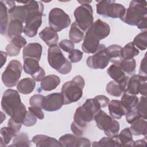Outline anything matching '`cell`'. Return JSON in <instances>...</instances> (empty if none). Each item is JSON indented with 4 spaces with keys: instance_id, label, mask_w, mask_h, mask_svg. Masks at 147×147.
I'll return each instance as SVG.
<instances>
[{
    "instance_id": "1",
    "label": "cell",
    "mask_w": 147,
    "mask_h": 147,
    "mask_svg": "<svg viewBox=\"0 0 147 147\" xmlns=\"http://www.w3.org/2000/svg\"><path fill=\"white\" fill-rule=\"evenodd\" d=\"M110 27L106 22L98 19L87 29L83 38L82 49L87 53H94L100 45V40L107 37Z\"/></svg>"
},
{
    "instance_id": "2",
    "label": "cell",
    "mask_w": 147,
    "mask_h": 147,
    "mask_svg": "<svg viewBox=\"0 0 147 147\" xmlns=\"http://www.w3.org/2000/svg\"><path fill=\"white\" fill-rule=\"evenodd\" d=\"M1 107L14 121L22 124L27 110L21 102L18 91L10 88L5 91L2 98Z\"/></svg>"
},
{
    "instance_id": "3",
    "label": "cell",
    "mask_w": 147,
    "mask_h": 147,
    "mask_svg": "<svg viewBox=\"0 0 147 147\" xmlns=\"http://www.w3.org/2000/svg\"><path fill=\"white\" fill-rule=\"evenodd\" d=\"M100 109L99 103L94 98L88 99L82 106L76 109L74 122L79 127L86 129L87 124L94 119L95 115Z\"/></svg>"
},
{
    "instance_id": "4",
    "label": "cell",
    "mask_w": 147,
    "mask_h": 147,
    "mask_svg": "<svg viewBox=\"0 0 147 147\" xmlns=\"http://www.w3.org/2000/svg\"><path fill=\"white\" fill-rule=\"evenodd\" d=\"M84 85V79L80 75H76L71 80L65 82L62 86L61 92L64 104L68 105L78 101L83 95Z\"/></svg>"
},
{
    "instance_id": "5",
    "label": "cell",
    "mask_w": 147,
    "mask_h": 147,
    "mask_svg": "<svg viewBox=\"0 0 147 147\" xmlns=\"http://www.w3.org/2000/svg\"><path fill=\"white\" fill-rule=\"evenodd\" d=\"M146 5V1H131L120 19L126 24L137 26L144 18L147 17Z\"/></svg>"
},
{
    "instance_id": "6",
    "label": "cell",
    "mask_w": 147,
    "mask_h": 147,
    "mask_svg": "<svg viewBox=\"0 0 147 147\" xmlns=\"http://www.w3.org/2000/svg\"><path fill=\"white\" fill-rule=\"evenodd\" d=\"M48 61L52 68L61 74L66 75L72 69L71 61L65 57L61 50L57 45L49 47Z\"/></svg>"
},
{
    "instance_id": "7",
    "label": "cell",
    "mask_w": 147,
    "mask_h": 147,
    "mask_svg": "<svg viewBox=\"0 0 147 147\" xmlns=\"http://www.w3.org/2000/svg\"><path fill=\"white\" fill-rule=\"evenodd\" d=\"M99 129L103 130L107 137H114L118 134L120 125L119 122L114 119L101 109L95 115L94 119Z\"/></svg>"
},
{
    "instance_id": "8",
    "label": "cell",
    "mask_w": 147,
    "mask_h": 147,
    "mask_svg": "<svg viewBox=\"0 0 147 147\" xmlns=\"http://www.w3.org/2000/svg\"><path fill=\"white\" fill-rule=\"evenodd\" d=\"M96 8L99 15L112 18H122L126 11V8L122 4L110 0L97 1Z\"/></svg>"
},
{
    "instance_id": "9",
    "label": "cell",
    "mask_w": 147,
    "mask_h": 147,
    "mask_svg": "<svg viewBox=\"0 0 147 147\" xmlns=\"http://www.w3.org/2000/svg\"><path fill=\"white\" fill-rule=\"evenodd\" d=\"M22 65L17 60H11L2 74V80L5 86L12 87L17 85L21 77Z\"/></svg>"
},
{
    "instance_id": "10",
    "label": "cell",
    "mask_w": 147,
    "mask_h": 147,
    "mask_svg": "<svg viewBox=\"0 0 147 147\" xmlns=\"http://www.w3.org/2000/svg\"><path fill=\"white\" fill-rule=\"evenodd\" d=\"M75 22L83 31H86L93 24V10L90 4H84L77 7L74 11Z\"/></svg>"
},
{
    "instance_id": "11",
    "label": "cell",
    "mask_w": 147,
    "mask_h": 147,
    "mask_svg": "<svg viewBox=\"0 0 147 147\" xmlns=\"http://www.w3.org/2000/svg\"><path fill=\"white\" fill-rule=\"evenodd\" d=\"M48 22L49 27L56 32H60L68 27L71 21L69 16L63 10L54 7L49 13Z\"/></svg>"
},
{
    "instance_id": "12",
    "label": "cell",
    "mask_w": 147,
    "mask_h": 147,
    "mask_svg": "<svg viewBox=\"0 0 147 147\" xmlns=\"http://www.w3.org/2000/svg\"><path fill=\"white\" fill-rule=\"evenodd\" d=\"M110 62L107 49L104 44H100L97 51L92 56H89L86 60L87 66L92 69L105 68Z\"/></svg>"
},
{
    "instance_id": "13",
    "label": "cell",
    "mask_w": 147,
    "mask_h": 147,
    "mask_svg": "<svg viewBox=\"0 0 147 147\" xmlns=\"http://www.w3.org/2000/svg\"><path fill=\"white\" fill-rule=\"evenodd\" d=\"M147 76L134 74L129 78L125 92L137 95L140 94L146 96Z\"/></svg>"
},
{
    "instance_id": "14",
    "label": "cell",
    "mask_w": 147,
    "mask_h": 147,
    "mask_svg": "<svg viewBox=\"0 0 147 147\" xmlns=\"http://www.w3.org/2000/svg\"><path fill=\"white\" fill-rule=\"evenodd\" d=\"M43 12H34L29 14L24 26V33L29 37H34L42 24Z\"/></svg>"
},
{
    "instance_id": "15",
    "label": "cell",
    "mask_w": 147,
    "mask_h": 147,
    "mask_svg": "<svg viewBox=\"0 0 147 147\" xmlns=\"http://www.w3.org/2000/svg\"><path fill=\"white\" fill-rule=\"evenodd\" d=\"M62 146L65 147H90V141L86 138L75 134H65L61 136L59 140Z\"/></svg>"
},
{
    "instance_id": "16",
    "label": "cell",
    "mask_w": 147,
    "mask_h": 147,
    "mask_svg": "<svg viewBox=\"0 0 147 147\" xmlns=\"http://www.w3.org/2000/svg\"><path fill=\"white\" fill-rule=\"evenodd\" d=\"M64 104L61 93H52L45 96L42 109L47 111H55L60 109Z\"/></svg>"
},
{
    "instance_id": "17",
    "label": "cell",
    "mask_w": 147,
    "mask_h": 147,
    "mask_svg": "<svg viewBox=\"0 0 147 147\" xmlns=\"http://www.w3.org/2000/svg\"><path fill=\"white\" fill-rule=\"evenodd\" d=\"M26 39L21 35L13 37L5 48L7 55L11 57L17 56L20 53L21 49L26 45Z\"/></svg>"
},
{
    "instance_id": "18",
    "label": "cell",
    "mask_w": 147,
    "mask_h": 147,
    "mask_svg": "<svg viewBox=\"0 0 147 147\" xmlns=\"http://www.w3.org/2000/svg\"><path fill=\"white\" fill-rule=\"evenodd\" d=\"M42 52L41 45L38 42H32L26 45L22 51L23 59L28 57L40 60Z\"/></svg>"
},
{
    "instance_id": "19",
    "label": "cell",
    "mask_w": 147,
    "mask_h": 147,
    "mask_svg": "<svg viewBox=\"0 0 147 147\" xmlns=\"http://www.w3.org/2000/svg\"><path fill=\"white\" fill-rule=\"evenodd\" d=\"M40 38L48 46H53L57 44L59 35L55 30L51 27H45L39 33Z\"/></svg>"
},
{
    "instance_id": "20",
    "label": "cell",
    "mask_w": 147,
    "mask_h": 147,
    "mask_svg": "<svg viewBox=\"0 0 147 147\" xmlns=\"http://www.w3.org/2000/svg\"><path fill=\"white\" fill-rule=\"evenodd\" d=\"M32 142L38 147L46 146H62L61 144L53 137H51L43 134H38L34 136L32 138Z\"/></svg>"
},
{
    "instance_id": "21",
    "label": "cell",
    "mask_w": 147,
    "mask_h": 147,
    "mask_svg": "<svg viewBox=\"0 0 147 147\" xmlns=\"http://www.w3.org/2000/svg\"><path fill=\"white\" fill-rule=\"evenodd\" d=\"M109 76L113 79V80L119 83H127L129 77L126 76L125 73L122 70L119 64H113L111 65L107 69Z\"/></svg>"
},
{
    "instance_id": "22",
    "label": "cell",
    "mask_w": 147,
    "mask_h": 147,
    "mask_svg": "<svg viewBox=\"0 0 147 147\" xmlns=\"http://www.w3.org/2000/svg\"><path fill=\"white\" fill-rule=\"evenodd\" d=\"M109 111L110 116L115 119H120L125 115L127 111L119 100L113 99L108 105Z\"/></svg>"
},
{
    "instance_id": "23",
    "label": "cell",
    "mask_w": 147,
    "mask_h": 147,
    "mask_svg": "<svg viewBox=\"0 0 147 147\" xmlns=\"http://www.w3.org/2000/svg\"><path fill=\"white\" fill-rule=\"evenodd\" d=\"M127 83H119L114 80L110 81L106 85V92L111 96L119 97L122 95L123 92H125Z\"/></svg>"
},
{
    "instance_id": "24",
    "label": "cell",
    "mask_w": 147,
    "mask_h": 147,
    "mask_svg": "<svg viewBox=\"0 0 147 147\" xmlns=\"http://www.w3.org/2000/svg\"><path fill=\"white\" fill-rule=\"evenodd\" d=\"M60 78L56 75H49L44 77L41 81V88L45 91H50L55 89L60 83Z\"/></svg>"
},
{
    "instance_id": "25",
    "label": "cell",
    "mask_w": 147,
    "mask_h": 147,
    "mask_svg": "<svg viewBox=\"0 0 147 147\" xmlns=\"http://www.w3.org/2000/svg\"><path fill=\"white\" fill-rule=\"evenodd\" d=\"M24 29L22 22L16 19L11 20L8 25L7 35L9 38H13L17 36L21 35L24 32Z\"/></svg>"
},
{
    "instance_id": "26",
    "label": "cell",
    "mask_w": 147,
    "mask_h": 147,
    "mask_svg": "<svg viewBox=\"0 0 147 147\" xmlns=\"http://www.w3.org/2000/svg\"><path fill=\"white\" fill-rule=\"evenodd\" d=\"M36 86L35 81L30 78H25L18 82L17 86V91L22 94H30Z\"/></svg>"
},
{
    "instance_id": "27",
    "label": "cell",
    "mask_w": 147,
    "mask_h": 147,
    "mask_svg": "<svg viewBox=\"0 0 147 147\" xmlns=\"http://www.w3.org/2000/svg\"><path fill=\"white\" fill-rule=\"evenodd\" d=\"M119 146H132L134 140L133 134L129 127H126L121 131L119 134L116 135Z\"/></svg>"
},
{
    "instance_id": "28",
    "label": "cell",
    "mask_w": 147,
    "mask_h": 147,
    "mask_svg": "<svg viewBox=\"0 0 147 147\" xmlns=\"http://www.w3.org/2000/svg\"><path fill=\"white\" fill-rule=\"evenodd\" d=\"M120 101L127 113L131 110L136 109L139 99L136 95L124 92Z\"/></svg>"
},
{
    "instance_id": "29",
    "label": "cell",
    "mask_w": 147,
    "mask_h": 147,
    "mask_svg": "<svg viewBox=\"0 0 147 147\" xmlns=\"http://www.w3.org/2000/svg\"><path fill=\"white\" fill-rule=\"evenodd\" d=\"M146 125V120L142 118H140L132 122L129 128L133 135H144L146 137L147 129Z\"/></svg>"
},
{
    "instance_id": "30",
    "label": "cell",
    "mask_w": 147,
    "mask_h": 147,
    "mask_svg": "<svg viewBox=\"0 0 147 147\" xmlns=\"http://www.w3.org/2000/svg\"><path fill=\"white\" fill-rule=\"evenodd\" d=\"M0 13H1V34L4 35L7 33V29L9 25V9H7L3 1L0 2Z\"/></svg>"
},
{
    "instance_id": "31",
    "label": "cell",
    "mask_w": 147,
    "mask_h": 147,
    "mask_svg": "<svg viewBox=\"0 0 147 147\" xmlns=\"http://www.w3.org/2000/svg\"><path fill=\"white\" fill-rule=\"evenodd\" d=\"M122 47L119 45L113 44L106 48L108 55L110 58V61L113 64H119L122 61Z\"/></svg>"
},
{
    "instance_id": "32",
    "label": "cell",
    "mask_w": 147,
    "mask_h": 147,
    "mask_svg": "<svg viewBox=\"0 0 147 147\" xmlns=\"http://www.w3.org/2000/svg\"><path fill=\"white\" fill-rule=\"evenodd\" d=\"M41 68L39 61L34 58L28 57L24 59L23 69L25 73L31 76L36 73Z\"/></svg>"
},
{
    "instance_id": "33",
    "label": "cell",
    "mask_w": 147,
    "mask_h": 147,
    "mask_svg": "<svg viewBox=\"0 0 147 147\" xmlns=\"http://www.w3.org/2000/svg\"><path fill=\"white\" fill-rule=\"evenodd\" d=\"M69 37L70 40L74 43H79L84 38V33L79 28L75 21L71 24L69 32Z\"/></svg>"
},
{
    "instance_id": "34",
    "label": "cell",
    "mask_w": 147,
    "mask_h": 147,
    "mask_svg": "<svg viewBox=\"0 0 147 147\" xmlns=\"http://www.w3.org/2000/svg\"><path fill=\"white\" fill-rule=\"evenodd\" d=\"M140 51L137 48L132 42H129L122 48L121 55L122 59H130L138 55Z\"/></svg>"
},
{
    "instance_id": "35",
    "label": "cell",
    "mask_w": 147,
    "mask_h": 147,
    "mask_svg": "<svg viewBox=\"0 0 147 147\" xmlns=\"http://www.w3.org/2000/svg\"><path fill=\"white\" fill-rule=\"evenodd\" d=\"M30 142L28 135L26 133L22 132L18 133L14 137L12 144L9 146L28 147L31 145Z\"/></svg>"
},
{
    "instance_id": "36",
    "label": "cell",
    "mask_w": 147,
    "mask_h": 147,
    "mask_svg": "<svg viewBox=\"0 0 147 147\" xmlns=\"http://www.w3.org/2000/svg\"><path fill=\"white\" fill-rule=\"evenodd\" d=\"M92 146H113L118 147L119 146L118 141L116 137V136L110 137H104L101 138L99 141H94L92 144Z\"/></svg>"
},
{
    "instance_id": "37",
    "label": "cell",
    "mask_w": 147,
    "mask_h": 147,
    "mask_svg": "<svg viewBox=\"0 0 147 147\" xmlns=\"http://www.w3.org/2000/svg\"><path fill=\"white\" fill-rule=\"evenodd\" d=\"M119 65L125 74L131 75L135 72L136 61L134 58L130 59H122L119 63Z\"/></svg>"
},
{
    "instance_id": "38",
    "label": "cell",
    "mask_w": 147,
    "mask_h": 147,
    "mask_svg": "<svg viewBox=\"0 0 147 147\" xmlns=\"http://www.w3.org/2000/svg\"><path fill=\"white\" fill-rule=\"evenodd\" d=\"M134 46L141 50L144 51L147 48V32L146 30L142 32L137 34L132 42Z\"/></svg>"
},
{
    "instance_id": "39",
    "label": "cell",
    "mask_w": 147,
    "mask_h": 147,
    "mask_svg": "<svg viewBox=\"0 0 147 147\" xmlns=\"http://www.w3.org/2000/svg\"><path fill=\"white\" fill-rule=\"evenodd\" d=\"M17 134L10 127H3L1 129V138L3 139V142L6 146L9 144L12 138L14 137Z\"/></svg>"
},
{
    "instance_id": "40",
    "label": "cell",
    "mask_w": 147,
    "mask_h": 147,
    "mask_svg": "<svg viewBox=\"0 0 147 147\" xmlns=\"http://www.w3.org/2000/svg\"><path fill=\"white\" fill-rule=\"evenodd\" d=\"M136 110L140 116L146 119V97L142 96L138 101V103L136 107Z\"/></svg>"
},
{
    "instance_id": "41",
    "label": "cell",
    "mask_w": 147,
    "mask_h": 147,
    "mask_svg": "<svg viewBox=\"0 0 147 147\" xmlns=\"http://www.w3.org/2000/svg\"><path fill=\"white\" fill-rule=\"evenodd\" d=\"M45 96L41 94H35L29 99V104L30 106L37 107L42 109L43 102Z\"/></svg>"
},
{
    "instance_id": "42",
    "label": "cell",
    "mask_w": 147,
    "mask_h": 147,
    "mask_svg": "<svg viewBox=\"0 0 147 147\" xmlns=\"http://www.w3.org/2000/svg\"><path fill=\"white\" fill-rule=\"evenodd\" d=\"M37 121V117L30 111H27L26 115L24 118L22 124L26 126H34Z\"/></svg>"
},
{
    "instance_id": "43",
    "label": "cell",
    "mask_w": 147,
    "mask_h": 147,
    "mask_svg": "<svg viewBox=\"0 0 147 147\" xmlns=\"http://www.w3.org/2000/svg\"><path fill=\"white\" fill-rule=\"evenodd\" d=\"M59 47L65 52L69 53L74 49V42L70 40H63L59 43Z\"/></svg>"
},
{
    "instance_id": "44",
    "label": "cell",
    "mask_w": 147,
    "mask_h": 147,
    "mask_svg": "<svg viewBox=\"0 0 147 147\" xmlns=\"http://www.w3.org/2000/svg\"><path fill=\"white\" fill-rule=\"evenodd\" d=\"M83 57V52L79 49H74L68 54V59L71 63H78Z\"/></svg>"
},
{
    "instance_id": "45",
    "label": "cell",
    "mask_w": 147,
    "mask_h": 147,
    "mask_svg": "<svg viewBox=\"0 0 147 147\" xmlns=\"http://www.w3.org/2000/svg\"><path fill=\"white\" fill-rule=\"evenodd\" d=\"M126 119L127 123L131 124L132 122H133L134 121H136V119L141 118L140 115L138 114V113L137 112L136 110H131L127 113H126Z\"/></svg>"
},
{
    "instance_id": "46",
    "label": "cell",
    "mask_w": 147,
    "mask_h": 147,
    "mask_svg": "<svg viewBox=\"0 0 147 147\" xmlns=\"http://www.w3.org/2000/svg\"><path fill=\"white\" fill-rule=\"evenodd\" d=\"M94 98L99 103L100 107L103 108L108 106L109 102H110V99L106 96L103 95H99L94 97Z\"/></svg>"
},
{
    "instance_id": "47",
    "label": "cell",
    "mask_w": 147,
    "mask_h": 147,
    "mask_svg": "<svg viewBox=\"0 0 147 147\" xmlns=\"http://www.w3.org/2000/svg\"><path fill=\"white\" fill-rule=\"evenodd\" d=\"M21 123H18L16 121H14L12 118H10L8 121L7 123V126L10 127L11 130H13L16 133H18L19 131L20 130V129L21 127Z\"/></svg>"
},
{
    "instance_id": "48",
    "label": "cell",
    "mask_w": 147,
    "mask_h": 147,
    "mask_svg": "<svg viewBox=\"0 0 147 147\" xmlns=\"http://www.w3.org/2000/svg\"><path fill=\"white\" fill-rule=\"evenodd\" d=\"M28 110L33 113L39 119L41 120L44 118V114L42 111V109L37 107L30 106L28 107Z\"/></svg>"
},
{
    "instance_id": "49",
    "label": "cell",
    "mask_w": 147,
    "mask_h": 147,
    "mask_svg": "<svg viewBox=\"0 0 147 147\" xmlns=\"http://www.w3.org/2000/svg\"><path fill=\"white\" fill-rule=\"evenodd\" d=\"M71 129L72 132L76 136H80L82 135L83 134L85 129L79 127V126H78L76 123H74V122H72L71 125Z\"/></svg>"
},
{
    "instance_id": "50",
    "label": "cell",
    "mask_w": 147,
    "mask_h": 147,
    "mask_svg": "<svg viewBox=\"0 0 147 147\" xmlns=\"http://www.w3.org/2000/svg\"><path fill=\"white\" fill-rule=\"evenodd\" d=\"M45 72L43 68L41 67L40 69L34 74L32 75L33 79L36 82H41L45 77Z\"/></svg>"
},
{
    "instance_id": "51",
    "label": "cell",
    "mask_w": 147,
    "mask_h": 147,
    "mask_svg": "<svg viewBox=\"0 0 147 147\" xmlns=\"http://www.w3.org/2000/svg\"><path fill=\"white\" fill-rule=\"evenodd\" d=\"M146 54L144 57L142 59L140 65V68L139 70V75L146 76Z\"/></svg>"
},
{
    "instance_id": "52",
    "label": "cell",
    "mask_w": 147,
    "mask_h": 147,
    "mask_svg": "<svg viewBox=\"0 0 147 147\" xmlns=\"http://www.w3.org/2000/svg\"><path fill=\"white\" fill-rule=\"evenodd\" d=\"M147 17L144 18L137 25V27L138 29L141 30H145V31L146 30L147 28Z\"/></svg>"
},
{
    "instance_id": "53",
    "label": "cell",
    "mask_w": 147,
    "mask_h": 147,
    "mask_svg": "<svg viewBox=\"0 0 147 147\" xmlns=\"http://www.w3.org/2000/svg\"><path fill=\"white\" fill-rule=\"evenodd\" d=\"M7 52H3V51H1V67H2L3 65L5 64L6 61V58L7 56Z\"/></svg>"
},
{
    "instance_id": "54",
    "label": "cell",
    "mask_w": 147,
    "mask_h": 147,
    "mask_svg": "<svg viewBox=\"0 0 147 147\" xmlns=\"http://www.w3.org/2000/svg\"><path fill=\"white\" fill-rule=\"evenodd\" d=\"M137 145L146 146V141L145 140H138L134 141L133 146H137Z\"/></svg>"
},
{
    "instance_id": "55",
    "label": "cell",
    "mask_w": 147,
    "mask_h": 147,
    "mask_svg": "<svg viewBox=\"0 0 147 147\" xmlns=\"http://www.w3.org/2000/svg\"><path fill=\"white\" fill-rule=\"evenodd\" d=\"M78 2H79V3H80L81 5H84V4H90L92 1H78Z\"/></svg>"
}]
</instances>
